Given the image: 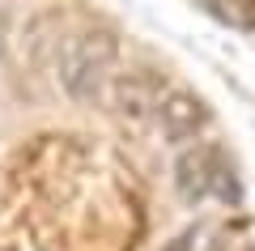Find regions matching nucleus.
<instances>
[{
	"mask_svg": "<svg viewBox=\"0 0 255 251\" xmlns=\"http://www.w3.org/2000/svg\"><path fill=\"white\" fill-rule=\"evenodd\" d=\"M226 153L221 145H191L174 158V192H179L183 205H200L204 196L217 192V179L226 171Z\"/></svg>",
	"mask_w": 255,
	"mask_h": 251,
	"instance_id": "obj_2",
	"label": "nucleus"
},
{
	"mask_svg": "<svg viewBox=\"0 0 255 251\" xmlns=\"http://www.w3.org/2000/svg\"><path fill=\"white\" fill-rule=\"evenodd\" d=\"M204 251H226V239H213V243H209Z\"/></svg>",
	"mask_w": 255,
	"mask_h": 251,
	"instance_id": "obj_7",
	"label": "nucleus"
},
{
	"mask_svg": "<svg viewBox=\"0 0 255 251\" xmlns=\"http://www.w3.org/2000/svg\"><path fill=\"white\" fill-rule=\"evenodd\" d=\"M209 124V107H204L200 94L191 90H166L162 94V107H157V128L170 145H183Z\"/></svg>",
	"mask_w": 255,
	"mask_h": 251,
	"instance_id": "obj_4",
	"label": "nucleus"
},
{
	"mask_svg": "<svg viewBox=\"0 0 255 251\" xmlns=\"http://www.w3.org/2000/svg\"><path fill=\"white\" fill-rule=\"evenodd\" d=\"M243 251H255V247H243Z\"/></svg>",
	"mask_w": 255,
	"mask_h": 251,
	"instance_id": "obj_8",
	"label": "nucleus"
},
{
	"mask_svg": "<svg viewBox=\"0 0 255 251\" xmlns=\"http://www.w3.org/2000/svg\"><path fill=\"white\" fill-rule=\"evenodd\" d=\"M111 107L124 119L128 128H145L149 119H157L162 107V85H157L153 72H124V77L111 85Z\"/></svg>",
	"mask_w": 255,
	"mask_h": 251,
	"instance_id": "obj_3",
	"label": "nucleus"
},
{
	"mask_svg": "<svg viewBox=\"0 0 255 251\" xmlns=\"http://www.w3.org/2000/svg\"><path fill=\"white\" fill-rule=\"evenodd\" d=\"M191 239H196V230H183V234H174L162 251H191Z\"/></svg>",
	"mask_w": 255,
	"mask_h": 251,
	"instance_id": "obj_6",
	"label": "nucleus"
},
{
	"mask_svg": "<svg viewBox=\"0 0 255 251\" xmlns=\"http://www.w3.org/2000/svg\"><path fill=\"white\" fill-rule=\"evenodd\" d=\"M204 9L234 30H255V0H204Z\"/></svg>",
	"mask_w": 255,
	"mask_h": 251,
	"instance_id": "obj_5",
	"label": "nucleus"
},
{
	"mask_svg": "<svg viewBox=\"0 0 255 251\" xmlns=\"http://www.w3.org/2000/svg\"><path fill=\"white\" fill-rule=\"evenodd\" d=\"M115 60H119V38L111 30H81V34H73L60 51L64 94L73 102H81V107H94L111 85Z\"/></svg>",
	"mask_w": 255,
	"mask_h": 251,
	"instance_id": "obj_1",
	"label": "nucleus"
}]
</instances>
